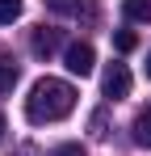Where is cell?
<instances>
[{
	"label": "cell",
	"instance_id": "obj_1",
	"mask_svg": "<svg viewBox=\"0 0 151 156\" xmlns=\"http://www.w3.org/2000/svg\"><path fill=\"white\" fill-rule=\"evenodd\" d=\"M72 110H76V89L67 80H55V76L34 80V89H29V97H25V118H29L34 127L63 122Z\"/></svg>",
	"mask_w": 151,
	"mask_h": 156
},
{
	"label": "cell",
	"instance_id": "obj_6",
	"mask_svg": "<svg viewBox=\"0 0 151 156\" xmlns=\"http://www.w3.org/2000/svg\"><path fill=\"white\" fill-rule=\"evenodd\" d=\"M122 13L130 21H151V0H122Z\"/></svg>",
	"mask_w": 151,
	"mask_h": 156
},
{
	"label": "cell",
	"instance_id": "obj_10",
	"mask_svg": "<svg viewBox=\"0 0 151 156\" xmlns=\"http://www.w3.org/2000/svg\"><path fill=\"white\" fill-rule=\"evenodd\" d=\"M113 47H118V51H134V47H139V38H134V34H130V30H118V34H113Z\"/></svg>",
	"mask_w": 151,
	"mask_h": 156
},
{
	"label": "cell",
	"instance_id": "obj_12",
	"mask_svg": "<svg viewBox=\"0 0 151 156\" xmlns=\"http://www.w3.org/2000/svg\"><path fill=\"white\" fill-rule=\"evenodd\" d=\"M4 131H8V127H4V114H0V135H4Z\"/></svg>",
	"mask_w": 151,
	"mask_h": 156
},
{
	"label": "cell",
	"instance_id": "obj_4",
	"mask_svg": "<svg viewBox=\"0 0 151 156\" xmlns=\"http://www.w3.org/2000/svg\"><path fill=\"white\" fill-rule=\"evenodd\" d=\"M29 51L38 55V59H50V55L59 51V30H46V26H38L34 34H29Z\"/></svg>",
	"mask_w": 151,
	"mask_h": 156
},
{
	"label": "cell",
	"instance_id": "obj_5",
	"mask_svg": "<svg viewBox=\"0 0 151 156\" xmlns=\"http://www.w3.org/2000/svg\"><path fill=\"white\" fill-rule=\"evenodd\" d=\"M134 144L139 148H151V105L139 110V118H134Z\"/></svg>",
	"mask_w": 151,
	"mask_h": 156
},
{
	"label": "cell",
	"instance_id": "obj_8",
	"mask_svg": "<svg viewBox=\"0 0 151 156\" xmlns=\"http://www.w3.org/2000/svg\"><path fill=\"white\" fill-rule=\"evenodd\" d=\"M21 17V0H0V26H13Z\"/></svg>",
	"mask_w": 151,
	"mask_h": 156
},
{
	"label": "cell",
	"instance_id": "obj_2",
	"mask_svg": "<svg viewBox=\"0 0 151 156\" xmlns=\"http://www.w3.org/2000/svg\"><path fill=\"white\" fill-rule=\"evenodd\" d=\"M101 89H105V97H109V101L130 97V68H126V63H109V68H105V76H101Z\"/></svg>",
	"mask_w": 151,
	"mask_h": 156
},
{
	"label": "cell",
	"instance_id": "obj_13",
	"mask_svg": "<svg viewBox=\"0 0 151 156\" xmlns=\"http://www.w3.org/2000/svg\"><path fill=\"white\" fill-rule=\"evenodd\" d=\"M147 80H151V55H147Z\"/></svg>",
	"mask_w": 151,
	"mask_h": 156
},
{
	"label": "cell",
	"instance_id": "obj_7",
	"mask_svg": "<svg viewBox=\"0 0 151 156\" xmlns=\"http://www.w3.org/2000/svg\"><path fill=\"white\" fill-rule=\"evenodd\" d=\"M13 84H17V63L0 55V93H13Z\"/></svg>",
	"mask_w": 151,
	"mask_h": 156
},
{
	"label": "cell",
	"instance_id": "obj_9",
	"mask_svg": "<svg viewBox=\"0 0 151 156\" xmlns=\"http://www.w3.org/2000/svg\"><path fill=\"white\" fill-rule=\"evenodd\" d=\"M80 4H84V0H46V9H50V13H59V17L80 13Z\"/></svg>",
	"mask_w": 151,
	"mask_h": 156
},
{
	"label": "cell",
	"instance_id": "obj_11",
	"mask_svg": "<svg viewBox=\"0 0 151 156\" xmlns=\"http://www.w3.org/2000/svg\"><path fill=\"white\" fill-rule=\"evenodd\" d=\"M55 156H84V148H80V144H59Z\"/></svg>",
	"mask_w": 151,
	"mask_h": 156
},
{
	"label": "cell",
	"instance_id": "obj_3",
	"mask_svg": "<svg viewBox=\"0 0 151 156\" xmlns=\"http://www.w3.org/2000/svg\"><path fill=\"white\" fill-rule=\"evenodd\" d=\"M63 63H67L72 76H88V72L97 68V51H92L88 42H72V47L63 51Z\"/></svg>",
	"mask_w": 151,
	"mask_h": 156
}]
</instances>
